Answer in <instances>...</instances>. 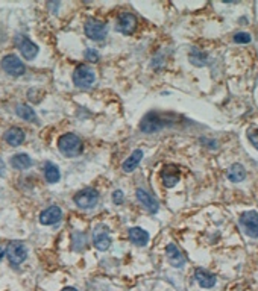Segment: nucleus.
Listing matches in <instances>:
<instances>
[{"label": "nucleus", "mask_w": 258, "mask_h": 291, "mask_svg": "<svg viewBox=\"0 0 258 291\" xmlns=\"http://www.w3.org/2000/svg\"><path fill=\"white\" fill-rule=\"evenodd\" d=\"M58 149L64 156L73 158V156H78L82 152V141L75 134H64L61 135L58 140Z\"/></svg>", "instance_id": "obj_1"}, {"label": "nucleus", "mask_w": 258, "mask_h": 291, "mask_svg": "<svg viewBox=\"0 0 258 291\" xmlns=\"http://www.w3.org/2000/svg\"><path fill=\"white\" fill-rule=\"evenodd\" d=\"M73 200H75L76 206L82 209H91L99 204V193H97L94 188H85L78 194H75Z\"/></svg>", "instance_id": "obj_2"}, {"label": "nucleus", "mask_w": 258, "mask_h": 291, "mask_svg": "<svg viewBox=\"0 0 258 291\" xmlns=\"http://www.w3.org/2000/svg\"><path fill=\"white\" fill-rule=\"evenodd\" d=\"M96 81V74L88 66H78L73 71V84L78 88H90Z\"/></svg>", "instance_id": "obj_3"}, {"label": "nucleus", "mask_w": 258, "mask_h": 291, "mask_svg": "<svg viewBox=\"0 0 258 291\" xmlns=\"http://www.w3.org/2000/svg\"><path fill=\"white\" fill-rule=\"evenodd\" d=\"M84 29H85V35H87L93 41H102L106 36V32H108L106 24L101 20H96V18L87 20Z\"/></svg>", "instance_id": "obj_4"}, {"label": "nucleus", "mask_w": 258, "mask_h": 291, "mask_svg": "<svg viewBox=\"0 0 258 291\" xmlns=\"http://www.w3.org/2000/svg\"><path fill=\"white\" fill-rule=\"evenodd\" d=\"M240 226L251 238H258V212L246 211L240 216Z\"/></svg>", "instance_id": "obj_5"}, {"label": "nucleus", "mask_w": 258, "mask_h": 291, "mask_svg": "<svg viewBox=\"0 0 258 291\" xmlns=\"http://www.w3.org/2000/svg\"><path fill=\"white\" fill-rule=\"evenodd\" d=\"M6 255H8V259L12 265H20L21 262H24V259L28 258V249L20 241H12L8 246Z\"/></svg>", "instance_id": "obj_6"}, {"label": "nucleus", "mask_w": 258, "mask_h": 291, "mask_svg": "<svg viewBox=\"0 0 258 291\" xmlns=\"http://www.w3.org/2000/svg\"><path fill=\"white\" fill-rule=\"evenodd\" d=\"M2 68L8 74L14 76V78H17V76H23L24 71H26V67H24V64L20 61V58L16 56V55H6L2 59Z\"/></svg>", "instance_id": "obj_7"}, {"label": "nucleus", "mask_w": 258, "mask_h": 291, "mask_svg": "<svg viewBox=\"0 0 258 291\" xmlns=\"http://www.w3.org/2000/svg\"><path fill=\"white\" fill-rule=\"evenodd\" d=\"M116 29L121 34L129 35L137 29V18H135V16L131 14V12H123V14H120L117 18Z\"/></svg>", "instance_id": "obj_8"}, {"label": "nucleus", "mask_w": 258, "mask_h": 291, "mask_svg": "<svg viewBox=\"0 0 258 291\" xmlns=\"http://www.w3.org/2000/svg\"><path fill=\"white\" fill-rule=\"evenodd\" d=\"M17 44H18V50L24 59L32 61L36 55H38V46L35 43H32L29 38L26 36H18L17 38Z\"/></svg>", "instance_id": "obj_9"}, {"label": "nucleus", "mask_w": 258, "mask_h": 291, "mask_svg": "<svg viewBox=\"0 0 258 291\" xmlns=\"http://www.w3.org/2000/svg\"><path fill=\"white\" fill-rule=\"evenodd\" d=\"M93 243L97 250H102V252H105L109 246H111V237H109L106 227H103V226L96 227L94 234H93Z\"/></svg>", "instance_id": "obj_10"}, {"label": "nucleus", "mask_w": 258, "mask_h": 291, "mask_svg": "<svg viewBox=\"0 0 258 291\" xmlns=\"http://www.w3.org/2000/svg\"><path fill=\"white\" fill-rule=\"evenodd\" d=\"M135 194H137L138 202L141 204V206H144V209H146L147 212H151V214L158 212L159 204H158V200H156L152 194H149L147 191H144V189H141V188H138L137 191H135Z\"/></svg>", "instance_id": "obj_11"}, {"label": "nucleus", "mask_w": 258, "mask_h": 291, "mask_svg": "<svg viewBox=\"0 0 258 291\" xmlns=\"http://www.w3.org/2000/svg\"><path fill=\"white\" fill-rule=\"evenodd\" d=\"M163 128V121L159 120L158 114H147V116L141 120L140 123V129L144 134H154L158 132Z\"/></svg>", "instance_id": "obj_12"}, {"label": "nucleus", "mask_w": 258, "mask_h": 291, "mask_svg": "<svg viewBox=\"0 0 258 291\" xmlns=\"http://www.w3.org/2000/svg\"><path fill=\"white\" fill-rule=\"evenodd\" d=\"M61 217H63V211H61V208L56 205H52V206L46 208L40 214V223L44 226H51V224L58 223L61 220Z\"/></svg>", "instance_id": "obj_13"}, {"label": "nucleus", "mask_w": 258, "mask_h": 291, "mask_svg": "<svg viewBox=\"0 0 258 291\" xmlns=\"http://www.w3.org/2000/svg\"><path fill=\"white\" fill-rule=\"evenodd\" d=\"M161 179H163V184L167 187V188H173L178 182H179V170L176 166H166L163 170H161Z\"/></svg>", "instance_id": "obj_14"}, {"label": "nucleus", "mask_w": 258, "mask_h": 291, "mask_svg": "<svg viewBox=\"0 0 258 291\" xmlns=\"http://www.w3.org/2000/svg\"><path fill=\"white\" fill-rule=\"evenodd\" d=\"M166 255H167L169 262L173 265V267H176V269L182 267V265L186 264V258H184L182 252L175 244H169L166 247Z\"/></svg>", "instance_id": "obj_15"}, {"label": "nucleus", "mask_w": 258, "mask_h": 291, "mask_svg": "<svg viewBox=\"0 0 258 291\" xmlns=\"http://www.w3.org/2000/svg\"><path fill=\"white\" fill-rule=\"evenodd\" d=\"M194 279L198 281V284L202 288H213L216 285V276L211 274L210 272H206L204 269H196L194 272Z\"/></svg>", "instance_id": "obj_16"}, {"label": "nucleus", "mask_w": 258, "mask_h": 291, "mask_svg": "<svg viewBox=\"0 0 258 291\" xmlns=\"http://www.w3.org/2000/svg\"><path fill=\"white\" fill-rule=\"evenodd\" d=\"M128 237L135 246H146L149 241V234L141 227H131L128 231Z\"/></svg>", "instance_id": "obj_17"}, {"label": "nucleus", "mask_w": 258, "mask_h": 291, "mask_svg": "<svg viewBox=\"0 0 258 291\" xmlns=\"http://www.w3.org/2000/svg\"><path fill=\"white\" fill-rule=\"evenodd\" d=\"M5 141L12 147H18L24 141V132L20 128H11L5 132Z\"/></svg>", "instance_id": "obj_18"}, {"label": "nucleus", "mask_w": 258, "mask_h": 291, "mask_svg": "<svg viewBox=\"0 0 258 291\" xmlns=\"http://www.w3.org/2000/svg\"><path fill=\"white\" fill-rule=\"evenodd\" d=\"M141 159H143V150H140V149H137V150H134L132 154H131V156L123 162V170L126 171V173H131V171H134L135 169L138 167V164L141 162Z\"/></svg>", "instance_id": "obj_19"}, {"label": "nucleus", "mask_w": 258, "mask_h": 291, "mask_svg": "<svg viewBox=\"0 0 258 291\" xmlns=\"http://www.w3.org/2000/svg\"><path fill=\"white\" fill-rule=\"evenodd\" d=\"M44 178L49 184H56L61 179V171L58 166H55L53 162H46L44 164Z\"/></svg>", "instance_id": "obj_20"}, {"label": "nucleus", "mask_w": 258, "mask_h": 291, "mask_svg": "<svg viewBox=\"0 0 258 291\" xmlns=\"http://www.w3.org/2000/svg\"><path fill=\"white\" fill-rule=\"evenodd\" d=\"M244 178H246V170H244V167L241 166V164H232L228 170V179L231 182L237 184V182L244 181Z\"/></svg>", "instance_id": "obj_21"}, {"label": "nucleus", "mask_w": 258, "mask_h": 291, "mask_svg": "<svg viewBox=\"0 0 258 291\" xmlns=\"http://www.w3.org/2000/svg\"><path fill=\"white\" fill-rule=\"evenodd\" d=\"M11 166L16 170H26L32 166V159L26 154H17L11 158Z\"/></svg>", "instance_id": "obj_22"}, {"label": "nucleus", "mask_w": 258, "mask_h": 291, "mask_svg": "<svg viewBox=\"0 0 258 291\" xmlns=\"http://www.w3.org/2000/svg\"><path fill=\"white\" fill-rule=\"evenodd\" d=\"M16 112H17V116L20 119H23V120H26V121H36V114H35V111L29 105H18L17 109H16Z\"/></svg>", "instance_id": "obj_23"}, {"label": "nucleus", "mask_w": 258, "mask_h": 291, "mask_svg": "<svg viewBox=\"0 0 258 291\" xmlns=\"http://www.w3.org/2000/svg\"><path fill=\"white\" fill-rule=\"evenodd\" d=\"M190 61H191V64L198 66V67H202V66L206 64V55L202 53L201 50H196L194 49L193 52L190 53Z\"/></svg>", "instance_id": "obj_24"}, {"label": "nucleus", "mask_w": 258, "mask_h": 291, "mask_svg": "<svg viewBox=\"0 0 258 291\" xmlns=\"http://www.w3.org/2000/svg\"><path fill=\"white\" fill-rule=\"evenodd\" d=\"M251 40H252V36L248 32H239L234 35V41L239 44H248V43H251Z\"/></svg>", "instance_id": "obj_25"}, {"label": "nucleus", "mask_w": 258, "mask_h": 291, "mask_svg": "<svg viewBox=\"0 0 258 291\" xmlns=\"http://www.w3.org/2000/svg\"><path fill=\"white\" fill-rule=\"evenodd\" d=\"M85 59L87 61H90V62H97L99 61V55H97V52L96 50H93V49H87L85 50Z\"/></svg>", "instance_id": "obj_26"}, {"label": "nucleus", "mask_w": 258, "mask_h": 291, "mask_svg": "<svg viewBox=\"0 0 258 291\" xmlns=\"http://www.w3.org/2000/svg\"><path fill=\"white\" fill-rule=\"evenodd\" d=\"M113 202L116 205H121L125 202V194L123 191H120V189H116V191L113 193Z\"/></svg>", "instance_id": "obj_27"}, {"label": "nucleus", "mask_w": 258, "mask_h": 291, "mask_svg": "<svg viewBox=\"0 0 258 291\" xmlns=\"http://www.w3.org/2000/svg\"><path fill=\"white\" fill-rule=\"evenodd\" d=\"M249 141H251L252 146L258 150V131H251V132H249Z\"/></svg>", "instance_id": "obj_28"}, {"label": "nucleus", "mask_w": 258, "mask_h": 291, "mask_svg": "<svg viewBox=\"0 0 258 291\" xmlns=\"http://www.w3.org/2000/svg\"><path fill=\"white\" fill-rule=\"evenodd\" d=\"M5 170H6V167H5V162H3V159L0 158V176H5Z\"/></svg>", "instance_id": "obj_29"}, {"label": "nucleus", "mask_w": 258, "mask_h": 291, "mask_svg": "<svg viewBox=\"0 0 258 291\" xmlns=\"http://www.w3.org/2000/svg\"><path fill=\"white\" fill-rule=\"evenodd\" d=\"M61 291H78V290H76V288H73V287H67V288L61 290Z\"/></svg>", "instance_id": "obj_30"}, {"label": "nucleus", "mask_w": 258, "mask_h": 291, "mask_svg": "<svg viewBox=\"0 0 258 291\" xmlns=\"http://www.w3.org/2000/svg\"><path fill=\"white\" fill-rule=\"evenodd\" d=\"M5 257V250L3 249H0V259H2Z\"/></svg>", "instance_id": "obj_31"}]
</instances>
